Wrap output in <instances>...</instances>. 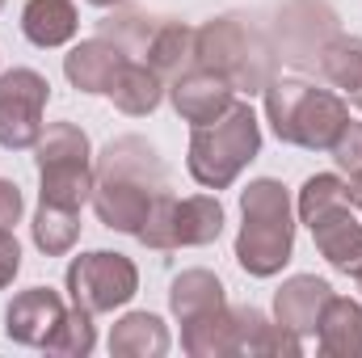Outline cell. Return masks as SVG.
<instances>
[{
	"label": "cell",
	"mask_w": 362,
	"mask_h": 358,
	"mask_svg": "<svg viewBox=\"0 0 362 358\" xmlns=\"http://www.w3.org/2000/svg\"><path fill=\"white\" fill-rule=\"evenodd\" d=\"M144 64L160 81L173 85L189 68H198V30L185 25V21H160V30L152 34L148 51H144Z\"/></svg>",
	"instance_id": "obj_15"
},
{
	"label": "cell",
	"mask_w": 362,
	"mask_h": 358,
	"mask_svg": "<svg viewBox=\"0 0 362 358\" xmlns=\"http://www.w3.org/2000/svg\"><path fill=\"white\" fill-rule=\"evenodd\" d=\"M110 101H114L122 114H131V118L156 114V110H160V101H165V81H160L148 64L127 59V64H122V72H118V76H114V85H110Z\"/></svg>",
	"instance_id": "obj_21"
},
{
	"label": "cell",
	"mask_w": 362,
	"mask_h": 358,
	"mask_svg": "<svg viewBox=\"0 0 362 358\" xmlns=\"http://www.w3.org/2000/svg\"><path fill=\"white\" fill-rule=\"evenodd\" d=\"M93 165H59V169H38V202H55V207H72L81 211L93 198Z\"/></svg>",
	"instance_id": "obj_25"
},
{
	"label": "cell",
	"mask_w": 362,
	"mask_h": 358,
	"mask_svg": "<svg viewBox=\"0 0 362 358\" xmlns=\"http://www.w3.org/2000/svg\"><path fill=\"white\" fill-rule=\"evenodd\" d=\"M262 93H266V118L282 144L329 152L341 127L350 122V105L329 89H316L303 81H270Z\"/></svg>",
	"instance_id": "obj_3"
},
{
	"label": "cell",
	"mask_w": 362,
	"mask_h": 358,
	"mask_svg": "<svg viewBox=\"0 0 362 358\" xmlns=\"http://www.w3.org/2000/svg\"><path fill=\"white\" fill-rule=\"evenodd\" d=\"M308 232H312L320 258L337 270V274H350V278L362 274V224L354 219V207L350 202L316 215L308 224Z\"/></svg>",
	"instance_id": "obj_10"
},
{
	"label": "cell",
	"mask_w": 362,
	"mask_h": 358,
	"mask_svg": "<svg viewBox=\"0 0 362 358\" xmlns=\"http://www.w3.org/2000/svg\"><path fill=\"white\" fill-rule=\"evenodd\" d=\"M329 299H333V287H329L325 278H316V274H295V278H286V282L274 291V321H278L282 329L308 337V333H316L320 312H325Z\"/></svg>",
	"instance_id": "obj_11"
},
{
	"label": "cell",
	"mask_w": 362,
	"mask_h": 358,
	"mask_svg": "<svg viewBox=\"0 0 362 358\" xmlns=\"http://www.w3.org/2000/svg\"><path fill=\"white\" fill-rule=\"evenodd\" d=\"M89 4H97V8H114V4H122V0H89Z\"/></svg>",
	"instance_id": "obj_36"
},
{
	"label": "cell",
	"mask_w": 362,
	"mask_h": 358,
	"mask_svg": "<svg viewBox=\"0 0 362 358\" xmlns=\"http://www.w3.org/2000/svg\"><path fill=\"white\" fill-rule=\"evenodd\" d=\"M17 270H21V245H17L13 228H0V291L17 278Z\"/></svg>",
	"instance_id": "obj_32"
},
{
	"label": "cell",
	"mask_w": 362,
	"mask_h": 358,
	"mask_svg": "<svg viewBox=\"0 0 362 358\" xmlns=\"http://www.w3.org/2000/svg\"><path fill=\"white\" fill-rule=\"evenodd\" d=\"M0 8H4V0H0Z\"/></svg>",
	"instance_id": "obj_38"
},
{
	"label": "cell",
	"mask_w": 362,
	"mask_h": 358,
	"mask_svg": "<svg viewBox=\"0 0 362 358\" xmlns=\"http://www.w3.org/2000/svg\"><path fill=\"white\" fill-rule=\"evenodd\" d=\"M341 202H350V181H341L337 173H316L303 181V190L295 198V215H299V224H312L316 215H325Z\"/></svg>",
	"instance_id": "obj_28"
},
{
	"label": "cell",
	"mask_w": 362,
	"mask_h": 358,
	"mask_svg": "<svg viewBox=\"0 0 362 358\" xmlns=\"http://www.w3.org/2000/svg\"><path fill=\"white\" fill-rule=\"evenodd\" d=\"M21 211H25V198L17 190V181L0 178V228H13L21 219Z\"/></svg>",
	"instance_id": "obj_33"
},
{
	"label": "cell",
	"mask_w": 362,
	"mask_h": 358,
	"mask_svg": "<svg viewBox=\"0 0 362 358\" xmlns=\"http://www.w3.org/2000/svg\"><path fill=\"white\" fill-rule=\"evenodd\" d=\"M64 282H68V295H72L76 308L101 316V312H114V308H122V304L135 299L139 270H135L131 258H122V253L93 249V253H81V258L68 262Z\"/></svg>",
	"instance_id": "obj_5"
},
{
	"label": "cell",
	"mask_w": 362,
	"mask_h": 358,
	"mask_svg": "<svg viewBox=\"0 0 362 358\" xmlns=\"http://www.w3.org/2000/svg\"><path fill=\"white\" fill-rule=\"evenodd\" d=\"M278 30L291 59H316L320 47L337 34V17L325 0H291L278 17Z\"/></svg>",
	"instance_id": "obj_12"
},
{
	"label": "cell",
	"mask_w": 362,
	"mask_h": 358,
	"mask_svg": "<svg viewBox=\"0 0 362 358\" xmlns=\"http://www.w3.org/2000/svg\"><path fill=\"white\" fill-rule=\"evenodd\" d=\"M320 76L333 85V89L350 93L362 85V38L358 34H333L325 47H320Z\"/></svg>",
	"instance_id": "obj_26"
},
{
	"label": "cell",
	"mask_w": 362,
	"mask_h": 358,
	"mask_svg": "<svg viewBox=\"0 0 362 358\" xmlns=\"http://www.w3.org/2000/svg\"><path fill=\"white\" fill-rule=\"evenodd\" d=\"M169 101L185 122L202 127V122H215L232 101H236V85L211 68H189L185 76H177L169 85Z\"/></svg>",
	"instance_id": "obj_9"
},
{
	"label": "cell",
	"mask_w": 362,
	"mask_h": 358,
	"mask_svg": "<svg viewBox=\"0 0 362 358\" xmlns=\"http://www.w3.org/2000/svg\"><path fill=\"white\" fill-rule=\"evenodd\" d=\"M358 291H362V274H358Z\"/></svg>",
	"instance_id": "obj_37"
},
{
	"label": "cell",
	"mask_w": 362,
	"mask_h": 358,
	"mask_svg": "<svg viewBox=\"0 0 362 358\" xmlns=\"http://www.w3.org/2000/svg\"><path fill=\"white\" fill-rule=\"evenodd\" d=\"M160 190H169V185H156V181H144V178H127V173H97L89 202H93V211H97V219L110 232L139 236V228L148 219V207H152V198Z\"/></svg>",
	"instance_id": "obj_7"
},
{
	"label": "cell",
	"mask_w": 362,
	"mask_h": 358,
	"mask_svg": "<svg viewBox=\"0 0 362 358\" xmlns=\"http://www.w3.org/2000/svg\"><path fill=\"white\" fill-rule=\"evenodd\" d=\"M30 228H34V245H38L47 258H64V253H72V245L81 241V211L55 207V202H38Z\"/></svg>",
	"instance_id": "obj_24"
},
{
	"label": "cell",
	"mask_w": 362,
	"mask_h": 358,
	"mask_svg": "<svg viewBox=\"0 0 362 358\" xmlns=\"http://www.w3.org/2000/svg\"><path fill=\"white\" fill-rule=\"evenodd\" d=\"M64 299L51 287H30L21 295H13L8 312H4V337L17 346H47V337L55 333V325L64 321Z\"/></svg>",
	"instance_id": "obj_8"
},
{
	"label": "cell",
	"mask_w": 362,
	"mask_h": 358,
	"mask_svg": "<svg viewBox=\"0 0 362 358\" xmlns=\"http://www.w3.org/2000/svg\"><path fill=\"white\" fill-rule=\"evenodd\" d=\"M223 232V207L215 194H194L177 202V249H202L215 245Z\"/></svg>",
	"instance_id": "obj_22"
},
{
	"label": "cell",
	"mask_w": 362,
	"mask_h": 358,
	"mask_svg": "<svg viewBox=\"0 0 362 358\" xmlns=\"http://www.w3.org/2000/svg\"><path fill=\"white\" fill-rule=\"evenodd\" d=\"M38 169H59V165H93V148L89 135L76 122H51L42 127L38 144H34Z\"/></svg>",
	"instance_id": "obj_23"
},
{
	"label": "cell",
	"mask_w": 362,
	"mask_h": 358,
	"mask_svg": "<svg viewBox=\"0 0 362 358\" xmlns=\"http://www.w3.org/2000/svg\"><path fill=\"white\" fill-rule=\"evenodd\" d=\"M329 152H333L337 169H341V173H350V181L362 178V122H346Z\"/></svg>",
	"instance_id": "obj_31"
},
{
	"label": "cell",
	"mask_w": 362,
	"mask_h": 358,
	"mask_svg": "<svg viewBox=\"0 0 362 358\" xmlns=\"http://www.w3.org/2000/svg\"><path fill=\"white\" fill-rule=\"evenodd\" d=\"M110 354L114 358H160L169 354V325L156 312H127L110 329Z\"/></svg>",
	"instance_id": "obj_18"
},
{
	"label": "cell",
	"mask_w": 362,
	"mask_h": 358,
	"mask_svg": "<svg viewBox=\"0 0 362 358\" xmlns=\"http://www.w3.org/2000/svg\"><path fill=\"white\" fill-rule=\"evenodd\" d=\"M223 304H228L223 282L211 270H181L177 278L169 282V312L177 316L181 325L198 321V316H206V312H215Z\"/></svg>",
	"instance_id": "obj_19"
},
{
	"label": "cell",
	"mask_w": 362,
	"mask_h": 358,
	"mask_svg": "<svg viewBox=\"0 0 362 358\" xmlns=\"http://www.w3.org/2000/svg\"><path fill=\"white\" fill-rule=\"evenodd\" d=\"M236 312V354L249 358H299L303 354V337L282 329L278 321H270L262 308L240 304Z\"/></svg>",
	"instance_id": "obj_14"
},
{
	"label": "cell",
	"mask_w": 362,
	"mask_h": 358,
	"mask_svg": "<svg viewBox=\"0 0 362 358\" xmlns=\"http://www.w3.org/2000/svg\"><path fill=\"white\" fill-rule=\"evenodd\" d=\"M93 346H97V329H93V312L85 308H68L64 312V321L55 325V333L47 337V354H59V358H85L93 354Z\"/></svg>",
	"instance_id": "obj_27"
},
{
	"label": "cell",
	"mask_w": 362,
	"mask_h": 358,
	"mask_svg": "<svg viewBox=\"0 0 362 358\" xmlns=\"http://www.w3.org/2000/svg\"><path fill=\"white\" fill-rule=\"evenodd\" d=\"M262 152V122L249 101H232L215 122L194 127L189 135V178L202 190H228Z\"/></svg>",
	"instance_id": "obj_2"
},
{
	"label": "cell",
	"mask_w": 362,
	"mask_h": 358,
	"mask_svg": "<svg viewBox=\"0 0 362 358\" xmlns=\"http://www.w3.org/2000/svg\"><path fill=\"white\" fill-rule=\"evenodd\" d=\"M51 101V85L34 68H13L0 76V148L25 152L42 135V110Z\"/></svg>",
	"instance_id": "obj_6"
},
{
	"label": "cell",
	"mask_w": 362,
	"mask_h": 358,
	"mask_svg": "<svg viewBox=\"0 0 362 358\" xmlns=\"http://www.w3.org/2000/svg\"><path fill=\"white\" fill-rule=\"evenodd\" d=\"M131 55L118 47V42H110V38H85V42H76L68 55H64V76H68V85L81 93H110L114 85V76L122 72V64H127Z\"/></svg>",
	"instance_id": "obj_13"
},
{
	"label": "cell",
	"mask_w": 362,
	"mask_h": 358,
	"mask_svg": "<svg viewBox=\"0 0 362 358\" xmlns=\"http://www.w3.org/2000/svg\"><path fill=\"white\" fill-rule=\"evenodd\" d=\"M236 262L253 278H274L295 253V202L278 178H257L240 190Z\"/></svg>",
	"instance_id": "obj_1"
},
{
	"label": "cell",
	"mask_w": 362,
	"mask_h": 358,
	"mask_svg": "<svg viewBox=\"0 0 362 358\" xmlns=\"http://www.w3.org/2000/svg\"><path fill=\"white\" fill-rule=\"evenodd\" d=\"M139 241H144L148 249H156V253L177 249V198H173L169 190H160V194L152 198L148 219H144V228H139Z\"/></svg>",
	"instance_id": "obj_30"
},
{
	"label": "cell",
	"mask_w": 362,
	"mask_h": 358,
	"mask_svg": "<svg viewBox=\"0 0 362 358\" xmlns=\"http://www.w3.org/2000/svg\"><path fill=\"white\" fill-rule=\"evenodd\" d=\"M181 346L189 358H232L236 354V312L223 304L198 321L181 325Z\"/></svg>",
	"instance_id": "obj_20"
},
{
	"label": "cell",
	"mask_w": 362,
	"mask_h": 358,
	"mask_svg": "<svg viewBox=\"0 0 362 358\" xmlns=\"http://www.w3.org/2000/svg\"><path fill=\"white\" fill-rule=\"evenodd\" d=\"M316 337L325 358H362V304L333 295L320 312Z\"/></svg>",
	"instance_id": "obj_16"
},
{
	"label": "cell",
	"mask_w": 362,
	"mask_h": 358,
	"mask_svg": "<svg viewBox=\"0 0 362 358\" xmlns=\"http://www.w3.org/2000/svg\"><path fill=\"white\" fill-rule=\"evenodd\" d=\"M350 207H354V211H362V178L350 181Z\"/></svg>",
	"instance_id": "obj_34"
},
{
	"label": "cell",
	"mask_w": 362,
	"mask_h": 358,
	"mask_svg": "<svg viewBox=\"0 0 362 358\" xmlns=\"http://www.w3.org/2000/svg\"><path fill=\"white\" fill-rule=\"evenodd\" d=\"M350 105H358V110H362V85H358V89H350Z\"/></svg>",
	"instance_id": "obj_35"
},
{
	"label": "cell",
	"mask_w": 362,
	"mask_h": 358,
	"mask_svg": "<svg viewBox=\"0 0 362 358\" xmlns=\"http://www.w3.org/2000/svg\"><path fill=\"white\" fill-rule=\"evenodd\" d=\"M198 68H211V72L228 76L236 89L249 93H262L274 81L270 47L240 17H215V21L198 25Z\"/></svg>",
	"instance_id": "obj_4"
},
{
	"label": "cell",
	"mask_w": 362,
	"mask_h": 358,
	"mask_svg": "<svg viewBox=\"0 0 362 358\" xmlns=\"http://www.w3.org/2000/svg\"><path fill=\"white\" fill-rule=\"evenodd\" d=\"M156 30H160V17H148V13H135V8L131 13H114V17L101 21V38L118 42L127 55H144Z\"/></svg>",
	"instance_id": "obj_29"
},
{
	"label": "cell",
	"mask_w": 362,
	"mask_h": 358,
	"mask_svg": "<svg viewBox=\"0 0 362 358\" xmlns=\"http://www.w3.org/2000/svg\"><path fill=\"white\" fill-rule=\"evenodd\" d=\"M81 30V13L72 0H25L21 8V34L34 47H64Z\"/></svg>",
	"instance_id": "obj_17"
}]
</instances>
